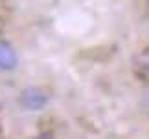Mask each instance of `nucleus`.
I'll list each match as a JSON object with an SVG mask.
<instances>
[{"instance_id":"obj_2","label":"nucleus","mask_w":149,"mask_h":139,"mask_svg":"<svg viewBox=\"0 0 149 139\" xmlns=\"http://www.w3.org/2000/svg\"><path fill=\"white\" fill-rule=\"evenodd\" d=\"M19 66V55L6 40H0V72H13Z\"/></svg>"},{"instance_id":"obj_4","label":"nucleus","mask_w":149,"mask_h":139,"mask_svg":"<svg viewBox=\"0 0 149 139\" xmlns=\"http://www.w3.org/2000/svg\"><path fill=\"white\" fill-rule=\"evenodd\" d=\"M147 106H149V92H147Z\"/></svg>"},{"instance_id":"obj_1","label":"nucleus","mask_w":149,"mask_h":139,"mask_svg":"<svg viewBox=\"0 0 149 139\" xmlns=\"http://www.w3.org/2000/svg\"><path fill=\"white\" fill-rule=\"evenodd\" d=\"M19 103L24 110H30V112H39L48 104V94L42 92L41 88H35V86H30V88H24L19 95Z\"/></svg>"},{"instance_id":"obj_3","label":"nucleus","mask_w":149,"mask_h":139,"mask_svg":"<svg viewBox=\"0 0 149 139\" xmlns=\"http://www.w3.org/2000/svg\"><path fill=\"white\" fill-rule=\"evenodd\" d=\"M35 139H54V137H50V136H46V134H42V136H39V137H35Z\"/></svg>"}]
</instances>
